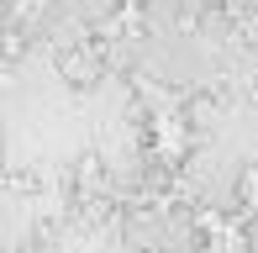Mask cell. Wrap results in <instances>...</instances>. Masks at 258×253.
Wrapping results in <instances>:
<instances>
[{
	"mask_svg": "<svg viewBox=\"0 0 258 253\" xmlns=\"http://www.w3.org/2000/svg\"><path fill=\"white\" fill-rule=\"evenodd\" d=\"M143 6L153 11V16H190L195 0H143Z\"/></svg>",
	"mask_w": 258,
	"mask_h": 253,
	"instance_id": "cell-1",
	"label": "cell"
},
{
	"mask_svg": "<svg viewBox=\"0 0 258 253\" xmlns=\"http://www.w3.org/2000/svg\"><path fill=\"white\" fill-rule=\"evenodd\" d=\"M11 27V0H0V32Z\"/></svg>",
	"mask_w": 258,
	"mask_h": 253,
	"instance_id": "cell-2",
	"label": "cell"
}]
</instances>
